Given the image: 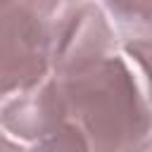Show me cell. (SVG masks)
I'll return each instance as SVG.
<instances>
[{
    "label": "cell",
    "instance_id": "7a4b0ae2",
    "mask_svg": "<svg viewBox=\"0 0 152 152\" xmlns=\"http://www.w3.org/2000/svg\"><path fill=\"white\" fill-rule=\"evenodd\" d=\"M52 26L19 0H0V97L38 86L50 71Z\"/></svg>",
    "mask_w": 152,
    "mask_h": 152
},
{
    "label": "cell",
    "instance_id": "277c9868",
    "mask_svg": "<svg viewBox=\"0 0 152 152\" xmlns=\"http://www.w3.org/2000/svg\"><path fill=\"white\" fill-rule=\"evenodd\" d=\"M128 43H150V0H102Z\"/></svg>",
    "mask_w": 152,
    "mask_h": 152
},
{
    "label": "cell",
    "instance_id": "8992f818",
    "mask_svg": "<svg viewBox=\"0 0 152 152\" xmlns=\"http://www.w3.org/2000/svg\"><path fill=\"white\" fill-rule=\"evenodd\" d=\"M0 152H26V147H21L19 142L10 140V138L0 131Z\"/></svg>",
    "mask_w": 152,
    "mask_h": 152
},
{
    "label": "cell",
    "instance_id": "6da1fadb",
    "mask_svg": "<svg viewBox=\"0 0 152 152\" xmlns=\"http://www.w3.org/2000/svg\"><path fill=\"white\" fill-rule=\"evenodd\" d=\"M50 81L59 124L74 126L90 152H147V100L124 59L109 55Z\"/></svg>",
    "mask_w": 152,
    "mask_h": 152
},
{
    "label": "cell",
    "instance_id": "3957f363",
    "mask_svg": "<svg viewBox=\"0 0 152 152\" xmlns=\"http://www.w3.org/2000/svg\"><path fill=\"white\" fill-rule=\"evenodd\" d=\"M114 55V33L93 2H78L52 31L50 71L66 74Z\"/></svg>",
    "mask_w": 152,
    "mask_h": 152
},
{
    "label": "cell",
    "instance_id": "5b68a950",
    "mask_svg": "<svg viewBox=\"0 0 152 152\" xmlns=\"http://www.w3.org/2000/svg\"><path fill=\"white\" fill-rule=\"evenodd\" d=\"M26 152H90L86 138L69 124H62L50 135L33 142V147H26Z\"/></svg>",
    "mask_w": 152,
    "mask_h": 152
}]
</instances>
